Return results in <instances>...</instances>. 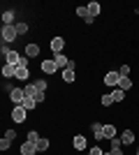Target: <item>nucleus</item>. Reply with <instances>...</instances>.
Segmentation results:
<instances>
[{
    "mask_svg": "<svg viewBox=\"0 0 139 155\" xmlns=\"http://www.w3.org/2000/svg\"><path fill=\"white\" fill-rule=\"evenodd\" d=\"M21 107H26V109L30 111V109H35V107H37V102H35L33 97H26V100H23V104H21Z\"/></svg>",
    "mask_w": 139,
    "mask_h": 155,
    "instance_id": "4be33fe9",
    "label": "nucleus"
},
{
    "mask_svg": "<svg viewBox=\"0 0 139 155\" xmlns=\"http://www.w3.org/2000/svg\"><path fill=\"white\" fill-rule=\"evenodd\" d=\"M33 100H35V102H37V104H40V102H42V100H44V93H42V91H37V95H35V97H33Z\"/></svg>",
    "mask_w": 139,
    "mask_h": 155,
    "instance_id": "2f4dec72",
    "label": "nucleus"
},
{
    "mask_svg": "<svg viewBox=\"0 0 139 155\" xmlns=\"http://www.w3.org/2000/svg\"><path fill=\"white\" fill-rule=\"evenodd\" d=\"M118 88H121V91H130V88H132V79H130V77H121Z\"/></svg>",
    "mask_w": 139,
    "mask_h": 155,
    "instance_id": "f8f14e48",
    "label": "nucleus"
},
{
    "mask_svg": "<svg viewBox=\"0 0 139 155\" xmlns=\"http://www.w3.org/2000/svg\"><path fill=\"white\" fill-rule=\"evenodd\" d=\"M9 146H12V141H9V139H5V137H2V141H0V148H2V150H7V148H9Z\"/></svg>",
    "mask_w": 139,
    "mask_h": 155,
    "instance_id": "c85d7f7f",
    "label": "nucleus"
},
{
    "mask_svg": "<svg viewBox=\"0 0 139 155\" xmlns=\"http://www.w3.org/2000/svg\"><path fill=\"white\" fill-rule=\"evenodd\" d=\"M118 74H121V77H127V74H130V65H121Z\"/></svg>",
    "mask_w": 139,
    "mask_h": 155,
    "instance_id": "cd10ccee",
    "label": "nucleus"
},
{
    "mask_svg": "<svg viewBox=\"0 0 139 155\" xmlns=\"http://www.w3.org/2000/svg\"><path fill=\"white\" fill-rule=\"evenodd\" d=\"M12 19H14V12H5L2 14V23H5V26H12Z\"/></svg>",
    "mask_w": 139,
    "mask_h": 155,
    "instance_id": "b1692460",
    "label": "nucleus"
},
{
    "mask_svg": "<svg viewBox=\"0 0 139 155\" xmlns=\"http://www.w3.org/2000/svg\"><path fill=\"white\" fill-rule=\"evenodd\" d=\"M16 37H19V32H16V26H2V42L12 44Z\"/></svg>",
    "mask_w": 139,
    "mask_h": 155,
    "instance_id": "f257e3e1",
    "label": "nucleus"
},
{
    "mask_svg": "<svg viewBox=\"0 0 139 155\" xmlns=\"http://www.w3.org/2000/svg\"><path fill=\"white\" fill-rule=\"evenodd\" d=\"M118 81H121V74H118V72H109V74L104 77V84L111 86V88H118Z\"/></svg>",
    "mask_w": 139,
    "mask_h": 155,
    "instance_id": "39448f33",
    "label": "nucleus"
},
{
    "mask_svg": "<svg viewBox=\"0 0 139 155\" xmlns=\"http://www.w3.org/2000/svg\"><path fill=\"white\" fill-rule=\"evenodd\" d=\"M42 72L44 74H56L58 72V65H56V60H42Z\"/></svg>",
    "mask_w": 139,
    "mask_h": 155,
    "instance_id": "20e7f679",
    "label": "nucleus"
},
{
    "mask_svg": "<svg viewBox=\"0 0 139 155\" xmlns=\"http://www.w3.org/2000/svg\"><path fill=\"white\" fill-rule=\"evenodd\" d=\"M111 97H114V102H123V100H125V91L114 88V91H111Z\"/></svg>",
    "mask_w": 139,
    "mask_h": 155,
    "instance_id": "a211bd4d",
    "label": "nucleus"
},
{
    "mask_svg": "<svg viewBox=\"0 0 139 155\" xmlns=\"http://www.w3.org/2000/svg\"><path fill=\"white\" fill-rule=\"evenodd\" d=\"M35 86H37V91H42V93L46 91V81H42V79H40V81H35Z\"/></svg>",
    "mask_w": 139,
    "mask_h": 155,
    "instance_id": "c756f323",
    "label": "nucleus"
},
{
    "mask_svg": "<svg viewBox=\"0 0 139 155\" xmlns=\"http://www.w3.org/2000/svg\"><path fill=\"white\" fill-rule=\"evenodd\" d=\"M53 60H56V65H58V70H67V67H70V58H65L63 53H56Z\"/></svg>",
    "mask_w": 139,
    "mask_h": 155,
    "instance_id": "423d86ee",
    "label": "nucleus"
},
{
    "mask_svg": "<svg viewBox=\"0 0 139 155\" xmlns=\"http://www.w3.org/2000/svg\"><path fill=\"white\" fill-rule=\"evenodd\" d=\"M104 155H111V153H104Z\"/></svg>",
    "mask_w": 139,
    "mask_h": 155,
    "instance_id": "72a5a7b5",
    "label": "nucleus"
},
{
    "mask_svg": "<svg viewBox=\"0 0 139 155\" xmlns=\"http://www.w3.org/2000/svg\"><path fill=\"white\" fill-rule=\"evenodd\" d=\"M63 81H65V84H72V81H74V67L63 70Z\"/></svg>",
    "mask_w": 139,
    "mask_h": 155,
    "instance_id": "dca6fc26",
    "label": "nucleus"
},
{
    "mask_svg": "<svg viewBox=\"0 0 139 155\" xmlns=\"http://www.w3.org/2000/svg\"><path fill=\"white\" fill-rule=\"evenodd\" d=\"M14 137H16L14 130H7V132H5V139H9V141H14Z\"/></svg>",
    "mask_w": 139,
    "mask_h": 155,
    "instance_id": "7c9ffc66",
    "label": "nucleus"
},
{
    "mask_svg": "<svg viewBox=\"0 0 139 155\" xmlns=\"http://www.w3.org/2000/svg\"><path fill=\"white\" fill-rule=\"evenodd\" d=\"M74 148H77V150H86V139H84V137H81V134H77V137H74Z\"/></svg>",
    "mask_w": 139,
    "mask_h": 155,
    "instance_id": "ddd939ff",
    "label": "nucleus"
},
{
    "mask_svg": "<svg viewBox=\"0 0 139 155\" xmlns=\"http://www.w3.org/2000/svg\"><path fill=\"white\" fill-rule=\"evenodd\" d=\"M109 104H114V97H111V93H109V95H102V107H109Z\"/></svg>",
    "mask_w": 139,
    "mask_h": 155,
    "instance_id": "a878e982",
    "label": "nucleus"
},
{
    "mask_svg": "<svg viewBox=\"0 0 139 155\" xmlns=\"http://www.w3.org/2000/svg\"><path fill=\"white\" fill-rule=\"evenodd\" d=\"M23 93H26V97H35V95H37V86H35V84H28L26 88H23Z\"/></svg>",
    "mask_w": 139,
    "mask_h": 155,
    "instance_id": "412c9836",
    "label": "nucleus"
},
{
    "mask_svg": "<svg viewBox=\"0 0 139 155\" xmlns=\"http://www.w3.org/2000/svg\"><path fill=\"white\" fill-rule=\"evenodd\" d=\"M14 26H16V32H19V35L28 32V26H26V23H14Z\"/></svg>",
    "mask_w": 139,
    "mask_h": 155,
    "instance_id": "bb28decb",
    "label": "nucleus"
},
{
    "mask_svg": "<svg viewBox=\"0 0 139 155\" xmlns=\"http://www.w3.org/2000/svg\"><path fill=\"white\" fill-rule=\"evenodd\" d=\"M37 146V153H44L46 148H49V139H44V137H40V141L35 143Z\"/></svg>",
    "mask_w": 139,
    "mask_h": 155,
    "instance_id": "6ab92c4d",
    "label": "nucleus"
},
{
    "mask_svg": "<svg viewBox=\"0 0 139 155\" xmlns=\"http://www.w3.org/2000/svg\"><path fill=\"white\" fill-rule=\"evenodd\" d=\"M63 46H65V39H63V37H53L51 39V51L53 53H60V51H63Z\"/></svg>",
    "mask_w": 139,
    "mask_h": 155,
    "instance_id": "0eeeda50",
    "label": "nucleus"
},
{
    "mask_svg": "<svg viewBox=\"0 0 139 155\" xmlns=\"http://www.w3.org/2000/svg\"><path fill=\"white\" fill-rule=\"evenodd\" d=\"M88 153H91V155H104V153H102V150L98 148V146H95V148H91V150H88Z\"/></svg>",
    "mask_w": 139,
    "mask_h": 155,
    "instance_id": "473e14b6",
    "label": "nucleus"
},
{
    "mask_svg": "<svg viewBox=\"0 0 139 155\" xmlns=\"http://www.w3.org/2000/svg\"><path fill=\"white\" fill-rule=\"evenodd\" d=\"M88 16H91V19H95V16H98L100 14V9H102V7H100V2H88Z\"/></svg>",
    "mask_w": 139,
    "mask_h": 155,
    "instance_id": "9b49d317",
    "label": "nucleus"
},
{
    "mask_svg": "<svg viewBox=\"0 0 139 155\" xmlns=\"http://www.w3.org/2000/svg\"><path fill=\"white\" fill-rule=\"evenodd\" d=\"M26 56H28V58L40 56V46H37V44H28V46H26Z\"/></svg>",
    "mask_w": 139,
    "mask_h": 155,
    "instance_id": "4468645a",
    "label": "nucleus"
},
{
    "mask_svg": "<svg viewBox=\"0 0 139 155\" xmlns=\"http://www.w3.org/2000/svg\"><path fill=\"white\" fill-rule=\"evenodd\" d=\"M35 153H37V146L33 141H26L21 146V155H35Z\"/></svg>",
    "mask_w": 139,
    "mask_h": 155,
    "instance_id": "6e6552de",
    "label": "nucleus"
},
{
    "mask_svg": "<svg viewBox=\"0 0 139 155\" xmlns=\"http://www.w3.org/2000/svg\"><path fill=\"white\" fill-rule=\"evenodd\" d=\"M86 155H91V153H86Z\"/></svg>",
    "mask_w": 139,
    "mask_h": 155,
    "instance_id": "c9c22d12",
    "label": "nucleus"
},
{
    "mask_svg": "<svg viewBox=\"0 0 139 155\" xmlns=\"http://www.w3.org/2000/svg\"><path fill=\"white\" fill-rule=\"evenodd\" d=\"M28 77H30L28 67H26V65H19V67H16V79H19V81H26Z\"/></svg>",
    "mask_w": 139,
    "mask_h": 155,
    "instance_id": "9d476101",
    "label": "nucleus"
},
{
    "mask_svg": "<svg viewBox=\"0 0 139 155\" xmlns=\"http://www.w3.org/2000/svg\"><path fill=\"white\" fill-rule=\"evenodd\" d=\"M2 77H5V79L16 77V67H14V65H9V63H5V65H2Z\"/></svg>",
    "mask_w": 139,
    "mask_h": 155,
    "instance_id": "1a4fd4ad",
    "label": "nucleus"
},
{
    "mask_svg": "<svg viewBox=\"0 0 139 155\" xmlns=\"http://www.w3.org/2000/svg\"><path fill=\"white\" fill-rule=\"evenodd\" d=\"M137 155H139V148H137Z\"/></svg>",
    "mask_w": 139,
    "mask_h": 155,
    "instance_id": "f704fd0d",
    "label": "nucleus"
},
{
    "mask_svg": "<svg viewBox=\"0 0 139 155\" xmlns=\"http://www.w3.org/2000/svg\"><path fill=\"white\" fill-rule=\"evenodd\" d=\"M26 141H33V143H37V141H40V134H37V132L33 130V132H28V139H26Z\"/></svg>",
    "mask_w": 139,
    "mask_h": 155,
    "instance_id": "393cba45",
    "label": "nucleus"
},
{
    "mask_svg": "<svg viewBox=\"0 0 139 155\" xmlns=\"http://www.w3.org/2000/svg\"><path fill=\"white\" fill-rule=\"evenodd\" d=\"M26 118H28V109H26V107H21V104H19V107H14V109H12V120H14V123H23Z\"/></svg>",
    "mask_w": 139,
    "mask_h": 155,
    "instance_id": "f03ea898",
    "label": "nucleus"
},
{
    "mask_svg": "<svg viewBox=\"0 0 139 155\" xmlns=\"http://www.w3.org/2000/svg\"><path fill=\"white\" fill-rule=\"evenodd\" d=\"M9 100H12L16 107H19V104H23V100H26V93H23V88H12V91H9Z\"/></svg>",
    "mask_w": 139,
    "mask_h": 155,
    "instance_id": "7ed1b4c3",
    "label": "nucleus"
},
{
    "mask_svg": "<svg viewBox=\"0 0 139 155\" xmlns=\"http://www.w3.org/2000/svg\"><path fill=\"white\" fill-rule=\"evenodd\" d=\"M77 16L86 21V19H88V7H77Z\"/></svg>",
    "mask_w": 139,
    "mask_h": 155,
    "instance_id": "5701e85b",
    "label": "nucleus"
},
{
    "mask_svg": "<svg viewBox=\"0 0 139 155\" xmlns=\"http://www.w3.org/2000/svg\"><path fill=\"white\" fill-rule=\"evenodd\" d=\"M93 134L98 137V139H104V125H100V123H93Z\"/></svg>",
    "mask_w": 139,
    "mask_h": 155,
    "instance_id": "2eb2a0df",
    "label": "nucleus"
},
{
    "mask_svg": "<svg viewBox=\"0 0 139 155\" xmlns=\"http://www.w3.org/2000/svg\"><path fill=\"white\" fill-rule=\"evenodd\" d=\"M121 141L123 143H134V132L132 130H125V132L121 134Z\"/></svg>",
    "mask_w": 139,
    "mask_h": 155,
    "instance_id": "f3484780",
    "label": "nucleus"
},
{
    "mask_svg": "<svg viewBox=\"0 0 139 155\" xmlns=\"http://www.w3.org/2000/svg\"><path fill=\"white\" fill-rule=\"evenodd\" d=\"M104 139H116V127L114 125H104Z\"/></svg>",
    "mask_w": 139,
    "mask_h": 155,
    "instance_id": "aec40b11",
    "label": "nucleus"
}]
</instances>
